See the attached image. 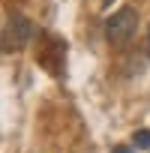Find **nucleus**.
Returning <instances> with one entry per match:
<instances>
[{
    "label": "nucleus",
    "mask_w": 150,
    "mask_h": 153,
    "mask_svg": "<svg viewBox=\"0 0 150 153\" xmlns=\"http://www.w3.org/2000/svg\"><path fill=\"white\" fill-rule=\"evenodd\" d=\"M33 36H36V24L27 15H12L9 27H6V51L12 48V42H15V48H24Z\"/></svg>",
    "instance_id": "2"
},
{
    "label": "nucleus",
    "mask_w": 150,
    "mask_h": 153,
    "mask_svg": "<svg viewBox=\"0 0 150 153\" xmlns=\"http://www.w3.org/2000/svg\"><path fill=\"white\" fill-rule=\"evenodd\" d=\"M114 153H132L129 147H114Z\"/></svg>",
    "instance_id": "4"
},
{
    "label": "nucleus",
    "mask_w": 150,
    "mask_h": 153,
    "mask_svg": "<svg viewBox=\"0 0 150 153\" xmlns=\"http://www.w3.org/2000/svg\"><path fill=\"white\" fill-rule=\"evenodd\" d=\"M135 147H150V129H138V135H135Z\"/></svg>",
    "instance_id": "3"
},
{
    "label": "nucleus",
    "mask_w": 150,
    "mask_h": 153,
    "mask_svg": "<svg viewBox=\"0 0 150 153\" xmlns=\"http://www.w3.org/2000/svg\"><path fill=\"white\" fill-rule=\"evenodd\" d=\"M147 57H150V27H147Z\"/></svg>",
    "instance_id": "5"
},
{
    "label": "nucleus",
    "mask_w": 150,
    "mask_h": 153,
    "mask_svg": "<svg viewBox=\"0 0 150 153\" xmlns=\"http://www.w3.org/2000/svg\"><path fill=\"white\" fill-rule=\"evenodd\" d=\"M135 30H138V12H135V6H120L105 21V42L114 51H123L135 39Z\"/></svg>",
    "instance_id": "1"
},
{
    "label": "nucleus",
    "mask_w": 150,
    "mask_h": 153,
    "mask_svg": "<svg viewBox=\"0 0 150 153\" xmlns=\"http://www.w3.org/2000/svg\"><path fill=\"white\" fill-rule=\"evenodd\" d=\"M102 3H108V0H102Z\"/></svg>",
    "instance_id": "6"
}]
</instances>
